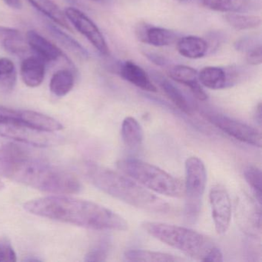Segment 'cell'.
I'll use <instances>...</instances> for the list:
<instances>
[{
  "label": "cell",
  "instance_id": "obj_1",
  "mask_svg": "<svg viewBox=\"0 0 262 262\" xmlns=\"http://www.w3.org/2000/svg\"><path fill=\"white\" fill-rule=\"evenodd\" d=\"M31 214L98 231H125L128 222L114 211L90 201L56 195L26 202Z\"/></svg>",
  "mask_w": 262,
  "mask_h": 262
},
{
  "label": "cell",
  "instance_id": "obj_2",
  "mask_svg": "<svg viewBox=\"0 0 262 262\" xmlns=\"http://www.w3.org/2000/svg\"><path fill=\"white\" fill-rule=\"evenodd\" d=\"M0 174L35 189L54 194H76L82 188L73 173L30 157L0 162Z\"/></svg>",
  "mask_w": 262,
  "mask_h": 262
},
{
  "label": "cell",
  "instance_id": "obj_3",
  "mask_svg": "<svg viewBox=\"0 0 262 262\" xmlns=\"http://www.w3.org/2000/svg\"><path fill=\"white\" fill-rule=\"evenodd\" d=\"M89 180L101 191L131 206L156 214H166L170 205L139 185L131 178L122 176L92 162L84 166Z\"/></svg>",
  "mask_w": 262,
  "mask_h": 262
},
{
  "label": "cell",
  "instance_id": "obj_4",
  "mask_svg": "<svg viewBox=\"0 0 262 262\" xmlns=\"http://www.w3.org/2000/svg\"><path fill=\"white\" fill-rule=\"evenodd\" d=\"M144 231L185 255L200 261L222 262L223 254L210 237L185 227L157 222H143Z\"/></svg>",
  "mask_w": 262,
  "mask_h": 262
},
{
  "label": "cell",
  "instance_id": "obj_5",
  "mask_svg": "<svg viewBox=\"0 0 262 262\" xmlns=\"http://www.w3.org/2000/svg\"><path fill=\"white\" fill-rule=\"evenodd\" d=\"M122 173L155 192L171 198L184 195V185L162 168L139 159L128 158L116 162Z\"/></svg>",
  "mask_w": 262,
  "mask_h": 262
},
{
  "label": "cell",
  "instance_id": "obj_6",
  "mask_svg": "<svg viewBox=\"0 0 262 262\" xmlns=\"http://www.w3.org/2000/svg\"><path fill=\"white\" fill-rule=\"evenodd\" d=\"M185 216L187 222L194 223L199 219L202 208V198L207 183L205 163L197 156H191L185 161Z\"/></svg>",
  "mask_w": 262,
  "mask_h": 262
},
{
  "label": "cell",
  "instance_id": "obj_7",
  "mask_svg": "<svg viewBox=\"0 0 262 262\" xmlns=\"http://www.w3.org/2000/svg\"><path fill=\"white\" fill-rule=\"evenodd\" d=\"M0 137L36 147L56 145L59 138L53 133L36 129L19 119L0 115Z\"/></svg>",
  "mask_w": 262,
  "mask_h": 262
},
{
  "label": "cell",
  "instance_id": "obj_8",
  "mask_svg": "<svg viewBox=\"0 0 262 262\" xmlns=\"http://www.w3.org/2000/svg\"><path fill=\"white\" fill-rule=\"evenodd\" d=\"M202 114L208 122L231 137L248 145L261 147V134L257 128L216 112L205 111Z\"/></svg>",
  "mask_w": 262,
  "mask_h": 262
},
{
  "label": "cell",
  "instance_id": "obj_9",
  "mask_svg": "<svg viewBox=\"0 0 262 262\" xmlns=\"http://www.w3.org/2000/svg\"><path fill=\"white\" fill-rule=\"evenodd\" d=\"M65 14L75 28L83 35L101 54L103 56L110 54V49L103 35L88 16L73 7L66 9Z\"/></svg>",
  "mask_w": 262,
  "mask_h": 262
},
{
  "label": "cell",
  "instance_id": "obj_10",
  "mask_svg": "<svg viewBox=\"0 0 262 262\" xmlns=\"http://www.w3.org/2000/svg\"><path fill=\"white\" fill-rule=\"evenodd\" d=\"M209 200L216 232L225 234L229 228L232 214L229 194L223 187L215 185L210 190Z\"/></svg>",
  "mask_w": 262,
  "mask_h": 262
},
{
  "label": "cell",
  "instance_id": "obj_11",
  "mask_svg": "<svg viewBox=\"0 0 262 262\" xmlns=\"http://www.w3.org/2000/svg\"><path fill=\"white\" fill-rule=\"evenodd\" d=\"M0 115L19 119L41 131L56 133L63 128V125L53 118L31 110H15L0 105Z\"/></svg>",
  "mask_w": 262,
  "mask_h": 262
},
{
  "label": "cell",
  "instance_id": "obj_12",
  "mask_svg": "<svg viewBox=\"0 0 262 262\" xmlns=\"http://www.w3.org/2000/svg\"><path fill=\"white\" fill-rule=\"evenodd\" d=\"M237 73L231 69L208 67L199 73L201 85L213 90H223L232 86L237 80Z\"/></svg>",
  "mask_w": 262,
  "mask_h": 262
},
{
  "label": "cell",
  "instance_id": "obj_13",
  "mask_svg": "<svg viewBox=\"0 0 262 262\" xmlns=\"http://www.w3.org/2000/svg\"><path fill=\"white\" fill-rule=\"evenodd\" d=\"M27 42L30 50L45 62H56L60 58L65 57L59 47L34 30L27 32Z\"/></svg>",
  "mask_w": 262,
  "mask_h": 262
},
{
  "label": "cell",
  "instance_id": "obj_14",
  "mask_svg": "<svg viewBox=\"0 0 262 262\" xmlns=\"http://www.w3.org/2000/svg\"><path fill=\"white\" fill-rule=\"evenodd\" d=\"M168 75L173 80L188 86L199 100L205 101L208 99V95L199 82L197 70L187 66L176 65L171 67Z\"/></svg>",
  "mask_w": 262,
  "mask_h": 262
},
{
  "label": "cell",
  "instance_id": "obj_15",
  "mask_svg": "<svg viewBox=\"0 0 262 262\" xmlns=\"http://www.w3.org/2000/svg\"><path fill=\"white\" fill-rule=\"evenodd\" d=\"M204 7L221 13H250L260 10V0H202Z\"/></svg>",
  "mask_w": 262,
  "mask_h": 262
},
{
  "label": "cell",
  "instance_id": "obj_16",
  "mask_svg": "<svg viewBox=\"0 0 262 262\" xmlns=\"http://www.w3.org/2000/svg\"><path fill=\"white\" fill-rule=\"evenodd\" d=\"M136 33L141 42L157 47L171 45L178 39V35L171 30L145 24L139 26Z\"/></svg>",
  "mask_w": 262,
  "mask_h": 262
},
{
  "label": "cell",
  "instance_id": "obj_17",
  "mask_svg": "<svg viewBox=\"0 0 262 262\" xmlns=\"http://www.w3.org/2000/svg\"><path fill=\"white\" fill-rule=\"evenodd\" d=\"M46 62L36 56H30L23 60L20 76L23 82L30 88L39 86L45 79Z\"/></svg>",
  "mask_w": 262,
  "mask_h": 262
},
{
  "label": "cell",
  "instance_id": "obj_18",
  "mask_svg": "<svg viewBox=\"0 0 262 262\" xmlns=\"http://www.w3.org/2000/svg\"><path fill=\"white\" fill-rule=\"evenodd\" d=\"M119 74L125 80L144 91L156 93L157 88L151 82L149 76L142 67L133 61H126L121 65Z\"/></svg>",
  "mask_w": 262,
  "mask_h": 262
},
{
  "label": "cell",
  "instance_id": "obj_19",
  "mask_svg": "<svg viewBox=\"0 0 262 262\" xmlns=\"http://www.w3.org/2000/svg\"><path fill=\"white\" fill-rule=\"evenodd\" d=\"M151 77H152L153 80L162 89L167 97L176 106L179 108V110L183 112L185 114H192V105L190 103L184 93L171 81L168 80L167 78L157 72H153L151 73Z\"/></svg>",
  "mask_w": 262,
  "mask_h": 262
},
{
  "label": "cell",
  "instance_id": "obj_20",
  "mask_svg": "<svg viewBox=\"0 0 262 262\" xmlns=\"http://www.w3.org/2000/svg\"><path fill=\"white\" fill-rule=\"evenodd\" d=\"M208 43L199 36H184L178 40L177 50L180 55L188 59L204 57L208 52Z\"/></svg>",
  "mask_w": 262,
  "mask_h": 262
},
{
  "label": "cell",
  "instance_id": "obj_21",
  "mask_svg": "<svg viewBox=\"0 0 262 262\" xmlns=\"http://www.w3.org/2000/svg\"><path fill=\"white\" fill-rule=\"evenodd\" d=\"M38 11L45 15L66 30L72 31L65 13L53 2V0H27Z\"/></svg>",
  "mask_w": 262,
  "mask_h": 262
},
{
  "label": "cell",
  "instance_id": "obj_22",
  "mask_svg": "<svg viewBox=\"0 0 262 262\" xmlns=\"http://www.w3.org/2000/svg\"><path fill=\"white\" fill-rule=\"evenodd\" d=\"M121 135L124 143L128 148H138L143 142V129L140 123L132 116L125 118L122 122Z\"/></svg>",
  "mask_w": 262,
  "mask_h": 262
},
{
  "label": "cell",
  "instance_id": "obj_23",
  "mask_svg": "<svg viewBox=\"0 0 262 262\" xmlns=\"http://www.w3.org/2000/svg\"><path fill=\"white\" fill-rule=\"evenodd\" d=\"M124 257L128 261L136 262H177L183 260V259L168 253L141 249L125 251Z\"/></svg>",
  "mask_w": 262,
  "mask_h": 262
},
{
  "label": "cell",
  "instance_id": "obj_24",
  "mask_svg": "<svg viewBox=\"0 0 262 262\" xmlns=\"http://www.w3.org/2000/svg\"><path fill=\"white\" fill-rule=\"evenodd\" d=\"M74 84V74L71 70H58L50 80V91L55 96L62 97L67 96L73 90Z\"/></svg>",
  "mask_w": 262,
  "mask_h": 262
},
{
  "label": "cell",
  "instance_id": "obj_25",
  "mask_svg": "<svg viewBox=\"0 0 262 262\" xmlns=\"http://www.w3.org/2000/svg\"><path fill=\"white\" fill-rule=\"evenodd\" d=\"M17 81L16 66L8 58H0V93L8 94L14 90Z\"/></svg>",
  "mask_w": 262,
  "mask_h": 262
},
{
  "label": "cell",
  "instance_id": "obj_26",
  "mask_svg": "<svg viewBox=\"0 0 262 262\" xmlns=\"http://www.w3.org/2000/svg\"><path fill=\"white\" fill-rule=\"evenodd\" d=\"M47 27H48L49 31L51 33L52 36L56 38L65 48L79 56L81 59H89L90 54H89L88 51L76 39L62 32L56 26L48 24Z\"/></svg>",
  "mask_w": 262,
  "mask_h": 262
},
{
  "label": "cell",
  "instance_id": "obj_27",
  "mask_svg": "<svg viewBox=\"0 0 262 262\" xmlns=\"http://www.w3.org/2000/svg\"><path fill=\"white\" fill-rule=\"evenodd\" d=\"M30 157L28 148L16 142L0 139V162H12Z\"/></svg>",
  "mask_w": 262,
  "mask_h": 262
},
{
  "label": "cell",
  "instance_id": "obj_28",
  "mask_svg": "<svg viewBox=\"0 0 262 262\" xmlns=\"http://www.w3.org/2000/svg\"><path fill=\"white\" fill-rule=\"evenodd\" d=\"M227 24L237 30H248L257 28L261 24L260 16L245 13H225L224 16Z\"/></svg>",
  "mask_w": 262,
  "mask_h": 262
},
{
  "label": "cell",
  "instance_id": "obj_29",
  "mask_svg": "<svg viewBox=\"0 0 262 262\" xmlns=\"http://www.w3.org/2000/svg\"><path fill=\"white\" fill-rule=\"evenodd\" d=\"M245 180L252 190L256 201L261 205L262 197V174L260 168L254 165L247 167L244 171Z\"/></svg>",
  "mask_w": 262,
  "mask_h": 262
},
{
  "label": "cell",
  "instance_id": "obj_30",
  "mask_svg": "<svg viewBox=\"0 0 262 262\" xmlns=\"http://www.w3.org/2000/svg\"><path fill=\"white\" fill-rule=\"evenodd\" d=\"M111 242L106 237L98 241L85 255V261H105L107 260Z\"/></svg>",
  "mask_w": 262,
  "mask_h": 262
},
{
  "label": "cell",
  "instance_id": "obj_31",
  "mask_svg": "<svg viewBox=\"0 0 262 262\" xmlns=\"http://www.w3.org/2000/svg\"><path fill=\"white\" fill-rule=\"evenodd\" d=\"M3 46L7 52L16 56H23L27 52V46L22 36L3 39Z\"/></svg>",
  "mask_w": 262,
  "mask_h": 262
},
{
  "label": "cell",
  "instance_id": "obj_32",
  "mask_svg": "<svg viewBox=\"0 0 262 262\" xmlns=\"http://www.w3.org/2000/svg\"><path fill=\"white\" fill-rule=\"evenodd\" d=\"M16 261V254L8 239L0 240V262Z\"/></svg>",
  "mask_w": 262,
  "mask_h": 262
},
{
  "label": "cell",
  "instance_id": "obj_33",
  "mask_svg": "<svg viewBox=\"0 0 262 262\" xmlns=\"http://www.w3.org/2000/svg\"><path fill=\"white\" fill-rule=\"evenodd\" d=\"M246 61L252 66L260 65L262 62L261 45L255 46L246 52Z\"/></svg>",
  "mask_w": 262,
  "mask_h": 262
},
{
  "label": "cell",
  "instance_id": "obj_34",
  "mask_svg": "<svg viewBox=\"0 0 262 262\" xmlns=\"http://www.w3.org/2000/svg\"><path fill=\"white\" fill-rule=\"evenodd\" d=\"M19 36H22L18 30L0 26V38H2L3 39L7 38L19 37Z\"/></svg>",
  "mask_w": 262,
  "mask_h": 262
},
{
  "label": "cell",
  "instance_id": "obj_35",
  "mask_svg": "<svg viewBox=\"0 0 262 262\" xmlns=\"http://www.w3.org/2000/svg\"><path fill=\"white\" fill-rule=\"evenodd\" d=\"M145 56L150 61H151L153 63L156 64L157 66H162V67H164V66L168 63L165 58L162 57V56H159V55L154 54V53H145Z\"/></svg>",
  "mask_w": 262,
  "mask_h": 262
},
{
  "label": "cell",
  "instance_id": "obj_36",
  "mask_svg": "<svg viewBox=\"0 0 262 262\" xmlns=\"http://www.w3.org/2000/svg\"><path fill=\"white\" fill-rule=\"evenodd\" d=\"M4 3L9 7L16 10H19L22 7L21 0H4Z\"/></svg>",
  "mask_w": 262,
  "mask_h": 262
},
{
  "label": "cell",
  "instance_id": "obj_37",
  "mask_svg": "<svg viewBox=\"0 0 262 262\" xmlns=\"http://www.w3.org/2000/svg\"><path fill=\"white\" fill-rule=\"evenodd\" d=\"M261 103H259L257 106L256 107L255 113H254V119H255V122H257L259 126L261 125Z\"/></svg>",
  "mask_w": 262,
  "mask_h": 262
},
{
  "label": "cell",
  "instance_id": "obj_38",
  "mask_svg": "<svg viewBox=\"0 0 262 262\" xmlns=\"http://www.w3.org/2000/svg\"><path fill=\"white\" fill-rule=\"evenodd\" d=\"M4 188H5V185H4V182L0 179V190L4 189Z\"/></svg>",
  "mask_w": 262,
  "mask_h": 262
},
{
  "label": "cell",
  "instance_id": "obj_39",
  "mask_svg": "<svg viewBox=\"0 0 262 262\" xmlns=\"http://www.w3.org/2000/svg\"><path fill=\"white\" fill-rule=\"evenodd\" d=\"M179 2H188V1H191V0H177Z\"/></svg>",
  "mask_w": 262,
  "mask_h": 262
},
{
  "label": "cell",
  "instance_id": "obj_40",
  "mask_svg": "<svg viewBox=\"0 0 262 262\" xmlns=\"http://www.w3.org/2000/svg\"><path fill=\"white\" fill-rule=\"evenodd\" d=\"M94 1H102V0H94Z\"/></svg>",
  "mask_w": 262,
  "mask_h": 262
}]
</instances>
